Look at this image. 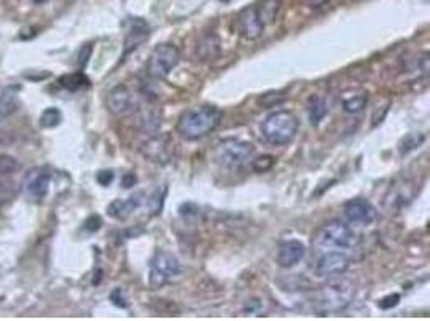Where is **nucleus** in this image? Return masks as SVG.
Returning a JSON list of instances; mask_svg holds the SVG:
<instances>
[{
	"mask_svg": "<svg viewBox=\"0 0 430 321\" xmlns=\"http://www.w3.org/2000/svg\"><path fill=\"white\" fill-rule=\"evenodd\" d=\"M356 296V286L350 280H333L324 284L313 296L314 313L331 315L343 312L353 302Z\"/></svg>",
	"mask_w": 430,
	"mask_h": 321,
	"instance_id": "nucleus-1",
	"label": "nucleus"
},
{
	"mask_svg": "<svg viewBox=\"0 0 430 321\" xmlns=\"http://www.w3.org/2000/svg\"><path fill=\"white\" fill-rule=\"evenodd\" d=\"M221 110L211 105H202L181 114L177 121V130L184 138L198 140L215 132L221 124Z\"/></svg>",
	"mask_w": 430,
	"mask_h": 321,
	"instance_id": "nucleus-2",
	"label": "nucleus"
},
{
	"mask_svg": "<svg viewBox=\"0 0 430 321\" xmlns=\"http://www.w3.org/2000/svg\"><path fill=\"white\" fill-rule=\"evenodd\" d=\"M356 235L340 220L327 222L313 238V247L319 252H345L356 245Z\"/></svg>",
	"mask_w": 430,
	"mask_h": 321,
	"instance_id": "nucleus-3",
	"label": "nucleus"
},
{
	"mask_svg": "<svg viewBox=\"0 0 430 321\" xmlns=\"http://www.w3.org/2000/svg\"><path fill=\"white\" fill-rule=\"evenodd\" d=\"M298 118L290 111H275L271 113L261 124L264 138L275 147L289 145L298 132Z\"/></svg>",
	"mask_w": 430,
	"mask_h": 321,
	"instance_id": "nucleus-4",
	"label": "nucleus"
},
{
	"mask_svg": "<svg viewBox=\"0 0 430 321\" xmlns=\"http://www.w3.org/2000/svg\"><path fill=\"white\" fill-rule=\"evenodd\" d=\"M255 153V147L250 142L239 138H227L217 143L215 148V160L222 167L235 169L250 160Z\"/></svg>",
	"mask_w": 430,
	"mask_h": 321,
	"instance_id": "nucleus-5",
	"label": "nucleus"
},
{
	"mask_svg": "<svg viewBox=\"0 0 430 321\" xmlns=\"http://www.w3.org/2000/svg\"><path fill=\"white\" fill-rule=\"evenodd\" d=\"M179 273H181V264H179L177 257L173 256L171 252L158 251L150 260V288L162 289L171 283Z\"/></svg>",
	"mask_w": 430,
	"mask_h": 321,
	"instance_id": "nucleus-6",
	"label": "nucleus"
},
{
	"mask_svg": "<svg viewBox=\"0 0 430 321\" xmlns=\"http://www.w3.org/2000/svg\"><path fill=\"white\" fill-rule=\"evenodd\" d=\"M179 61H181V53H179L176 45H173V43L157 45L148 58V74L155 79H164L179 65Z\"/></svg>",
	"mask_w": 430,
	"mask_h": 321,
	"instance_id": "nucleus-7",
	"label": "nucleus"
},
{
	"mask_svg": "<svg viewBox=\"0 0 430 321\" xmlns=\"http://www.w3.org/2000/svg\"><path fill=\"white\" fill-rule=\"evenodd\" d=\"M140 153L157 164H166L173 158V143L163 135H152L140 145Z\"/></svg>",
	"mask_w": 430,
	"mask_h": 321,
	"instance_id": "nucleus-8",
	"label": "nucleus"
},
{
	"mask_svg": "<svg viewBox=\"0 0 430 321\" xmlns=\"http://www.w3.org/2000/svg\"><path fill=\"white\" fill-rule=\"evenodd\" d=\"M266 28V24L261 19L258 10H256L255 5L251 7H245L237 17V29H239V34L246 41H255L258 39L261 34H263Z\"/></svg>",
	"mask_w": 430,
	"mask_h": 321,
	"instance_id": "nucleus-9",
	"label": "nucleus"
},
{
	"mask_svg": "<svg viewBox=\"0 0 430 321\" xmlns=\"http://www.w3.org/2000/svg\"><path fill=\"white\" fill-rule=\"evenodd\" d=\"M343 214H345L348 222L361 227L371 225V223L377 218L375 207L372 206L367 199L362 198L350 199V201L345 203V206H343Z\"/></svg>",
	"mask_w": 430,
	"mask_h": 321,
	"instance_id": "nucleus-10",
	"label": "nucleus"
},
{
	"mask_svg": "<svg viewBox=\"0 0 430 321\" xmlns=\"http://www.w3.org/2000/svg\"><path fill=\"white\" fill-rule=\"evenodd\" d=\"M350 267V259L343 252H322L317 259L316 273L319 276H338Z\"/></svg>",
	"mask_w": 430,
	"mask_h": 321,
	"instance_id": "nucleus-11",
	"label": "nucleus"
},
{
	"mask_svg": "<svg viewBox=\"0 0 430 321\" xmlns=\"http://www.w3.org/2000/svg\"><path fill=\"white\" fill-rule=\"evenodd\" d=\"M304 254H306V247H304L303 242L298 240H290L285 241L284 245H280L277 252V262L282 269H292V267L300 264V260L303 259Z\"/></svg>",
	"mask_w": 430,
	"mask_h": 321,
	"instance_id": "nucleus-12",
	"label": "nucleus"
},
{
	"mask_svg": "<svg viewBox=\"0 0 430 321\" xmlns=\"http://www.w3.org/2000/svg\"><path fill=\"white\" fill-rule=\"evenodd\" d=\"M145 194L142 191L133 194L128 199H116L108 206V216L116 218V220H126L130 214L137 211L145 201Z\"/></svg>",
	"mask_w": 430,
	"mask_h": 321,
	"instance_id": "nucleus-13",
	"label": "nucleus"
},
{
	"mask_svg": "<svg viewBox=\"0 0 430 321\" xmlns=\"http://www.w3.org/2000/svg\"><path fill=\"white\" fill-rule=\"evenodd\" d=\"M130 105H133V96L126 85H116L106 96V108L115 116L128 113Z\"/></svg>",
	"mask_w": 430,
	"mask_h": 321,
	"instance_id": "nucleus-14",
	"label": "nucleus"
},
{
	"mask_svg": "<svg viewBox=\"0 0 430 321\" xmlns=\"http://www.w3.org/2000/svg\"><path fill=\"white\" fill-rule=\"evenodd\" d=\"M48 188H50V175L42 170H34L28 175L26 180V191L29 198L34 201H41L47 196Z\"/></svg>",
	"mask_w": 430,
	"mask_h": 321,
	"instance_id": "nucleus-15",
	"label": "nucleus"
},
{
	"mask_svg": "<svg viewBox=\"0 0 430 321\" xmlns=\"http://www.w3.org/2000/svg\"><path fill=\"white\" fill-rule=\"evenodd\" d=\"M150 36V26L147 21H144L142 18H135L130 21V28L126 36V50H135L139 45L147 41Z\"/></svg>",
	"mask_w": 430,
	"mask_h": 321,
	"instance_id": "nucleus-16",
	"label": "nucleus"
},
{
	"mask_svg": "<svg viewBox=\"0 0 430 321\" xmlns=\"http://www.w3.org/2000/svg\"><path fill=\"white\" fill-rule=\"evenodd\" d=\"M221 42L215 34H206L197 43V56L200 61H213L219 56Z\"/></svg>",
	"mask_w": 430,
	"mask_h": 321,
	"instance_id": "nucleus-17",
	"label": "nucleus"
},
{
	"mask_svg": "<svg viewBox=\"0 0 430 321\" xmlns=\"http://www.w3.org/2000/svg\"><path fill=\"white\" fill-rule=\"evenodd\" d=\"M19 100L14 94L0 95V123L7 121L13 113H17Z\"/></svg>",
	"mask_w": 430,
	"mask_h": 321,
	"instance_id": "nucleus-18",
	"label": "nucleus"
},
{
	"mask_svg": "<svg viewBox=\"0 0 430 321\" xmlns=\"http://www.w3.org/2000/svg\"><path fill=\"white\" fill-rule=\"evenodd\" d=\"M279 8H280V0H263L261 2L260 7H256V10H258L260 17L261 19H263V23L268 26L269 23H273L275 17H277L279 13Z\"/></svg>",
	"mask_w": 430,
	"mask_h": 321,
	"instance_id": "nucleus-19",
	"label": "nucleus"
},
{
	"mask_svg": "<svg viewBox=\"0 0 430 321\" xmlns=\"http://www.w3.org/2000/svg\"><path fill=\"white\" fill-rule=\"evenodd\" d=\"M327 114V106L321 99H311L308 105V116L311 124H319L321 121L326 118Z\"/></svg>",
	"mask_w": 430,
	"mask_h": 321,
	"instance_id": "nucleus-20",
	"label": "nucleus"
},
{
	"mask_svg": "<svg viewBox=\"0 0 430 321\" xmlns=\"http://www.w3.org/2000/svg\"><path fill=\"white\" fill-rule=\"evenodd\" d=\"M367 105V96L366 95H356L350 96V99L343 100V111L348 114H358L360 111L364 110V106Z\"/></svg>",
	"mask_w": 430,
	"mask_h": 321,
	"instance_id": "nucleus-21",
	"label": "nucleus"
},
{
	"mask_svg": "<svg viewBox=\"0 0 430 321\" xmlns=\"http://www.w3.org/2000/svg\"><path fill=\"white\" fill-rule=\"evenodd\" d=\"M61 119H63V116H61L60 110L58 108H47L41 114V125L46 129H53L61 123Z\"/></svg>",
	"mask_w": 430,
	"mask_h": 321,
	"instance_id": "nucleus-22",
	"label": "nucleus"
},
{
	"mask_svg": "<svg viewBox=\"0 0 430 321\" xmlns=\"http://www.w3.org/2000/svg\"><path fill=\"white\" fill-rule=\"evenodd\" d=\"M89 84V81L86 79V76L82 72H75V74H68L61 79V85L68 90H79L82 87Z\"/></svg>",
	"mask_w": 430,
	"mask_h": 321,
	"instance_id": "nucleus-23",
	"label": "nucleus"
},
{
	"mask_svg": "<svg viewBox=\"0 0 430 321\" xmlns=\"http://www.w3.org/2000/svg\"><path fill=\"white\" fill-rule=\"evenodd\" d=\"M164 196H166V188H157L152 193V196L145 199V203H148L150 212L155 214V216L162 212L163 203H164Z\"/></svg>",
	"mask_w": 430,
	"mask_h": 321,
	"instance_id": "nucleus-24",
	"label": "nucleus"
},
{
	"mask_svg": "<svg viewBox=\"0 0 430 321\" xmlns=\"http://www.w3.org/2000/svg\"><path fill=\"white\" fill-rule=\"evenodd\" d=\"M19 169H21V164L17 159L7 154H0V175L17 174Z\"/></svg>",
	"mask_w": 430,
	"mask_h": 321,
	"instance_id": "nucleus-25",
	"label": "nucleus"
},
{
	"mask_svg": "<svg viewBox=\"0 0 430 321\" xmlns=\"http://www.w3.org/2000/svg\"><path fill=\"white\" fill-rule=\"evenodd\" d=\"M425 137L422 134H411V135H406V137L401 140V145H400V152L401 153H408V152H413L414 148L420 147V145L424 143Z\"/></svg>",
	"mask_w": 430,
	"mask_h": 321,
	"instance_id": "nucleus-26",
	"label": "nucleus"
},
{
	"mask_svg": "<svg viewBox=\"0 0 430 321\" xmlns=\"http://www.w3.org/2000/svg\"><path fill=\"white\" fill-rule=\"evenodd\" d=\"M274 164H275V158L271 156V154H264V156L256 158L253 160V164H251V167H253L255 172L263 174V172H268V170L273 169Z\"/></svg>",
	"mask_w": 430,
	"mask_h": 321,
	"instance_id": "nucleus-27",
	"label": "nucleus"
},
{
	"mask_svg": "<svg viewBox=\"0 0 430 321\" xmlns=\"http://www.w3.org/2000/svg\"><path fill=\"white\" fill-rule=\"evenodd\" d=\"M110 299L111 302H113L116 307L119 309H128V298H126V293L121 288H116L113 293L110 294Z\"/></svg>",
	"mask_w": 430,
	"mask_h": 321,
	"instance_id": "nucleus-28",
	"label": "nucleus"
},
{
	"mask_svg": "<svg viewBox=\"0 0 430 321\" xmlns=\"http://www.w3.org/2000/svg\"><path fill=\"white\" fill-rule=\"evenodd\" d=\"M400 302V296L398 294H391V296H387V298H384L382 300H379V307L382 310H389L391 307H396Z\"/></svg>",
	"mask_w": 430,
	"mask_h": 321,
	"instance_id": "nucleus-29",
	"label": "nucleus"
},
{
	"mask_svg": "<svg viewBox=\"0 0 430 321\" xmlns=\"http://www.w3.org/2000/svg\"><path fill=\"white\" fill-rule=\"evenodd\" d=\"M115 175L111 170H101V172L97 174V182H99L101 187H108V185L113 182Z\"/></svg>",
	"mask_w": 430,
	"mask_h": 321,
	"instance_id": "nucleus-30",
	"label": "nucleus"
},
{
	"mask_svg": "<svg viewBox=\"0 0 430 321\" xmlns=\"http://www.w3.org/2000/svg\"><path fill=\"white\" fill-rule=\"evenodd\" d=\"M100 225H101V220H100V217L99 216H92L89 220L86 222V230H89V231H97L100 228Z\"/></svg>",
	"mask_w": 430,
	"mask_h": 321,
	"instance_id": "nucleus-31",
	"label": "nucleus"
},
{
	"mask_svg": "<svg viewBox=\"0 0 430 321\" xmlns=\"http://www.w3.org/2000/svg\"><path fill=\"white\" fill-rule=\"evenodd\" d=\"M137 182V178H135L134 174H126L123 177V187L124 188H130L134 187V183Z\"/></svg>",
	"mask_w": 430,
	"mask_h": 321,
	"instance_id": "nucleus-32",
	"label": "nucleus"
},
{
	"mask_svg": "<svg viewBox=\"0 0 430 321\" xmlns=\"http://www.w3.org/2000/svg\"><path fill=\"white\" fill-rule=\"evenodd\" d=\"M34 2H36V3H43V2H47V0H34Z\"/></svg>",
	"mask_w": 430,
	"mask_h": 321,
	"instance_id": "nucleus-33",
	"label": "nucleus"
},
{
	"mask_svg": "<svg viewBox=\"0 0 430 321\" xmlns=\"http://www.w3.org/2000/svg\"><path fill=\"white\" fill-rule=\"evenodd\" d=\"M222 2H229V0H222Z\"/></svg>",
	"mask_w": 430,
	"mask_h": 321,
	"instance_id": "nucleus-34",
	"label": "nucleus"
}]
</instances>
